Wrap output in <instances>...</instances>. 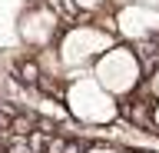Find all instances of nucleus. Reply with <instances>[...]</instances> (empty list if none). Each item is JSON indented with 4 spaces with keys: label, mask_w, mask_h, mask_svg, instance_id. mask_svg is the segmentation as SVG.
Segmentation results:
<instances>
[{
    "label": "nucleus",
    "mask_w": 159,
    "mask_h": 153,
    "mask_svg": "<svg viewBox=\"0 0 159 153\" xmlns=\"http://www.w3.org/2000/svg\"><path fill=\"white\" fill-rule=\"evenodd\" d=\"M63 103H66V113L83 127H113L123 117L119 100L106 87H99L89 70L70 77L66 90H63Z\"/></svg>",
    "instance_id": "obj_1"
},
{
    "label": "nucleus",
    "mask_w": 159,
    "mask_h": 153,
    "mask_svg": "<svg viewBox=\"0 0 159 153\" xmlns=\"http://www.w3.org/2000/svg\"><path fill=\"white\" fill-rule=\"evenodd\" d=\"M76 10H83V13H99V10H106V3L109 0H70Z\"/></svg>",
    "instance_id": "obj_6"
},
{
    "label": "nucleus",
    "mask_w": 159,
    "mask_h": 153,
    "mask_svg": "<svg viewBox=\"0 0 159 153\" xmlns=\"http://www.w3.org/2000/svg\"><path fill=\"white\" fill-rule=\"evenodd\" d=\"M136 3H149V7H159V0H136Z\"/></svg>",
    "instance_id": "obj_10"
},
{
    "label": "nucleus",
    "mask_w": 159,
    "mask_h": 153,
    "mask_svg": "<svg viewBox=\"0 0 159 153\" xmlns=\"http://www.w3.org/2000/svg\"><path fill=\"white\" fill-rule=\"evenodd\" d=\"M149 127H152V130H159V100L152 103V110H149Z\"/></svg>",
    "instance_id": "obj_9"
},
{
    "label": "nucleus",
    "mask_w": 159,
    "mask_h": 153,
    "mask_svg": "<svg viewBox=\"0 0 159 153\" xmlns=\"http://www.w3.org/2000/svg\"><path fill=\"white\" fill-rule=\"evenodd\" d=\"M83 153H123V150L113 146V143H93V146H86Z\"/></svg>",
    "instance_id": "obj_8"
},
{
    "label": "nucleus",
    "mask_w": 159,
    "mask_h": 153,
    "mask_svg": "<svg viewBox=\"0 0 159 153\" xmlns=\"http://www.w3.org/2000/svg\"><path fill=\"white\" fill-rule=\"evenodd\" d=\"M109 30L116 33L119 40H126V43H152L159 37V7L136 3V0L116 3L113 7V27Z\"/></svg>",
    "instance_id": "obj_4"
},
{
    "label": "nucleus",
    "mask_w": 159,
    "mask_h": 153,
    "mask_svg": "<svg viewBox=\"0 0 159 153\" xmlns=\"http://www.w3.org/2000/svg\"><path fill=\"white\" fill-rule=\"evenodd\" d=\"M143 87H146V93L152 97V100H159V63L152 67V73H149V80L143 83Z\"/></svg>",
    "instance_id": "obj_7"
},
{
    "label": "nucleus",
    "mask_w": 159,
    "mask_h": 153,
    "mask_svg": "<svg viewBox=\"0 0 159 153\" xmlns=\"http://www.w3.org/2000/svg\"><path fill=\"white\" fill-rule=\"evenodd\" d=\"M17 37L27 47H50V43L60 37V13L50 7V3H30L23 7L17 17Z\"/></svg>",
    "instance_id": "obj_5"
},
{
    "label": "nucleus",
    "mask_w": 159,
    "mask_h": 153,
    "mask_svg": "<svg viewBox=\"0 0 159 153\" xmlns=\"http://www.w3.org/2000/svg\"><path fill=\"white\" fill-rule=\"evenodd\" d=\"M89 73L96 77L99 87H106L116 100H126L143 87V57L129 43H113L93 60Z\"/></svg>",
    "instance_id": "obj_3"
},
{
    "label": "nucleus",
    "mask_w": 159,
    "mask_h": 153,
    "mask_svg": "<svg viewBox=\"0 0 159 153\" xmlns=\"http://www.w3.org/2000/svg\"><path fill=\"white\" fill-rule=\"evenodd\" d=\"M113 43H116V33L103 23H73L57 37V53L53 57H57L63 73L76 77V73H86L93 67V60L103 50H109Z\"/></svg>",
    "instance_id": "obj_2"
}]
</instances>
